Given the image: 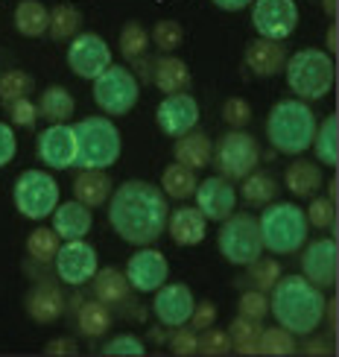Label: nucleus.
Here are the masks:
<instances>
[{
  "label": "nucleus",
  "instance_id": "5fc2aeb1",
  "mask_svg": "<svg viewBox=\"0 0 339 357\" xmlns=\"http://www.w3.org/2000/svg\"><path fill=\"white\" fill-rule=\"evenodd\" d=\"M47 354H77V343H70V340H53V343H47V349H44Z\"/></svg>",
  "mask_w": 339,
  "mask_h": 357
},
{
  "label": "nucleus",
  "instance_id": "2eb2a0df",
  "mask_svg": "<svg viewBox=\"0 0 339 357\" xmlns=\"http://www.w3.org/2000/svg\"><path fill=\"white\" fill-rule=\"evenodd\" d=\"M123 275L135 293H155L167 281L170 266H167L164 252H158L152 246H138L135 255L126 261Z\"/></svg>",
  "mask_w": 339,
  "mask_h": 357
},
{
  "label": "nucleus",
  "instance_id": "cd10ccee",
  "mask_svg": "<svg viewBox=\"0 0 339 357\" xmlns=\"http://www.w3.org/2000/svg\"><path fill=\"white\" fill-rule=\"evenodd\" d=\"M111 197V178L106 170H79L73 178V199H79L88 208L106 205Z\"/></svg>",
  "mask_w": 339,
  "mask_h": 357
},
{
  "label": "nucleus",
  "instance_id": "4468645a",
  "mask_svg": "<svg viewBox=\"0 0 339 357\" xmlns=\"http://www.w3.org/2000/svg\"><path fill=\"white\" fill-rule=\"evenodd\" d=\"M155 123L167 138H182L184 132L199 126V102L194 94L175 91L164 94V100L155 109Z\"/></svg>",
  "mask_w": 339,
  "mask_h": 357
},
{
  "label": "nucleus",
  "instance_id": "412c9836",
  "mask_svg": "<svg viewBox=\"0 0 339 357\" xmlns=\"http://www.w3.org/2000/svg\"><path fill=\"white\" fill-rule=\"evenodd\" d=\"M287 50H284V41H272V38H255L246 44V53H243V62L246 68L255 73V77H275V73L284 70L287 62Z\"/></svg>",
  "mask_w": 339,
  "mask_h": 357
},
{
  "label": "nucleus",
  "instance_id": "a211bd4d",
  "mask_svg": "<svg viewBox=\"0 0 339 357\" xmlns=\"http://www.w3.org/2000/svg\"><path fill=\"white\" fill-rule=\"evenodd\" d=\"M38 158L50 170L77 167V132L73 126L53 123L38 135Z\"/></svg>",
  "mask_w": 339,
  "mask_h": 357
},
{
  "label": "nucleus",
  "instance_id": "1a4fd4ad",
  "mask_svg": "<svg viewBox=\"0 0 339 357\" xmlns=\"http://www.w3.org/2000/svg\"><path fill=\"white\" fill-rule=\"evenodd\" d=\"M94 82V102L100 106V112L106 117H120L129 114L132 109L138 106L141 97V85L138 77L123 65H109L100 77L91 79Z\"/></svg>",
  "mask_w": 339,
  "mask_h": 357
},
{
  "label": "nucleus",
  "instance_id": "13d9d810",
  "mask_svg": "<svg viewBox=\"0 0 339 357\" xmlns=\"http://www.w3.org/2000/svg\"><path fill=\"white\" fill-rule=\"evenodd\" d=\"M322 9H325L328 18H333L336 15V0H322Z\"/></svg>",
  "mask_w": 339,
  "mask_h": 357
},
{
  "label": "nucleus",
  "instance_id": "ea45409f",
  "mask_svg": "<svg viewBox=\"0 0 339 357\" xmlns=\"http://www.w3.org/2000/svg\"><path fill=\"white\" fill-rule=\"evenodd\" d=\"M33 77L26 70H6L0 73V102H12L33 94Z\"/></svg>",
  "mask_w": 339,
  "mask_h": 357
},
{
  "label": "nucleus",
  "instance_id": "de8ad7c7",
  "mask_svg": "<svg viewBox=\"0 0 339 357\" xmlns=\"http://www.w3.org/2000/svg\"><path fill=\"white\" fill-rule=\"evenodd\" d=\"M102 354H109V357H143L146 346L141 343L135 334H117V337H111L106 343Z\"/></svg>",
  "mask_w": 339,
  "mask_h": 357
},
{
  "label": "nucleus",
  "instance_id": "dca6fc26",
  "mask_svg": "<svg viewBox=\"0 0 339 357\" xmlns=\"http://www.w3.org/2000/svg\"><path fill=\"white\" fill-rule=\"evenodd\" d=\"M194 293H190L187 284L182 281H173V284H161L152 293V314L158 319L161 328H179V325H187L190 314H194Z\"/></svg>",
  "mask_w": 339,
  "mask_h": 357
},
{
  "label": "nucleus",
  "instance_id": "b1692460",
  "mask_svg": "<svg viewBox=\"0 0 339 357\" xmlns=\"http://www.w3.org/2000/svg\"><path fill=\"white\" fill-rule=\"evenodd\" d=\"M175 146H173V158L179 165L190 167V170H202L211 165V153H214V141L205 135L199 129H190L184 132L182 138H173Z\"/></svg>",
  "mask_w": 339,
  "mask_h": 357
},
{
  "label": "nucleus",
  "instance_id": "c9c22d12",
  "mask_svg": "<svg viewBox=\"0 0 339 357\" xmlns=\"http://www.w3.org/2000/svg\"><path fill=\"white\" fill-rule=\"evenodd\" d=\"M260 328L263 325L255 319H246V317H234V322L228 325V343L231 351H237L243 357H252L258 354V340H260Z\"/></svg>",
  "mask_w": 339,
  "mask_h": 357
},
{
  "label": "nucleus",
  "instance_id": "58836bf2",
  "mask_svg": "<svg viewBox=\"0 0 339 357\" xmlns=\"http://www.w3.org/2000/svg\"><path fill=\"white\" fill-rule=\"evenodd\" d=\"M117 47H120V56H126L129 62H138V59L146 56L150 50V29L138 21H129L120 29V38H117Z\"/></svg>",
  "mask_w": 339,
  "mask_h": 357
},
{
  "label": "nucleus",
  "instance_id": "f03ea898",
  "mask_svg": "<svg viewBox=\"0 0 339 357\" xmlns=\"http://www.w3.org/2000/svg\"><path fill=\"white\" fill-rule=\"evenodd\" d=\"M325 290L310 284L304 275H281L269 290V314L281 328L292 331L296 337L319 331L322 319H325Z\"/></svg>",
  "mask_w": 339,
  "mask_h": 357
},
{
  "label": "nucleus",
  "instance_id": "0eeeda50",
  "mask_svg": "<svg viewBox=\"0 0 339 357\" xmlns=\"http://www.w3.org/2000/svg\"><path fill=\"white\" fill-rule=\"evenodd\" d=\"M216 246L231 266H249L263 255V243H260V229H258V217L252 214H228L226 220H219V231H216Z\"/></svg>",
  "mask_w": 339,
  "mask_h": 357
},
{
  "label": "nucleus",
  "instance_id": "473e14b6",
  "mask_svg": "<svg viewBox=\"0 0 339 357\" xmlns=\"http://www.w3.org/2000/svg\"><path fill=\"white\" fill-rule=\"evenodd\" d=\"M199 185L196 178V170H190L184 165H179V161H173L170 167H164V173H161V190H164L167 199H190L194 197V190Z\"/></svg>",
  "mask_w": 339,
  "mask_h": 357
},
{
  "label": "nucleus",
  "instance_id": "7ed1b4c3",
  "mask_svg": "<svg viewBox=\"0 0 339 357\" xmlns=\"http://www.w3.org/2000/svg\"><path fill=\"white\" fill-rule=\"evenodd\" d=\"M316 135V114L310 102L299 97L278 100L267 114V138L275 153L281 155H304Z\"/></svg>",
  "mask_w": 339,
  "mask_h": 357
},
{
  "label": "nucleus",
  "instance_id": "9d476101",
  "mask_svg": "<svg viewBox=\"0 0 339 357\" xmlns=\"http://www.w3.org/2000/svg\"><path fill=\"white\" fill-rule=\"evenodd\" d=\"M15 211L26 220H47L58 205V182L53 173L24 170L12 185Z\"/></svg>",
  "mask_w": 339,
  "mask_h": 357
},
{
  "label": "nucleus",
  "instance_id": "f257e3e1",
  "mask_svg": "<svg viewBox=\"0 0 339 357\" xmlns=\"http://www.w3.org/2000/svg\"><path fill=\"white\" fill-rule=\"evenodd\" d=\"M170 199L164 190L143 178H129V182L111 188L109 197V222L117 237L132 246L155 243L167 226Z\"/></svg>",
  "mask_w": 339,
  "mask_h": 357
},
{
  "label": "nucleus",
  "instance_id": "f3484780",
  "mask_svg": "<svg viewBox=\"0 0 339 357\" xmlns=\"http://www.w3.org/2000/svg\"><path fill=\"white\" fill-rule=\"evenodd\" d=\"M301 275L316 284L319 290H331L336 284V241L333 237H319L313 243L301 246Z\"/></svg>",
  "mask_w": 339,
  "mask_h": 357
},
{
  "label": "nucleus",
  "instance_id": "864d4df0",
  "mask_svg": "<svg viewBox=\"0 0 339 357\" xmlns=\"http://www.w3.org/2000/svg\"><path fill=\"white\" fill-rule=\"evenodd\" d=\"M304 337H307V340H304V346H301V351H304V354H328V351H331L328 337H319L316 331L304 334Z\"/></svg>",
  "mask_w": 339,
  "mask_h": 357
},
{
  "label": "nucleus",
  "instance_id": "4c0bfd02",
  "mask_svg": "<svg viewBox=\"0 0 339 357\" xmlns=\"http://www.w3.org/2000/svg\"><path fill=\"white\" fill-rule=\"evenodd\" d=\"M62 237L53 231V226H36L26 237V255L29 261H38V264H50Z\"/></svg>",
  "mask_w": 339,
  "mask_h": 357
},
{
  "label": "nucleus",
  "instance_id": "a878e982",
  "mask_svg": "<svg viewBox=\"0 0 339 357\" xmlns=\"http://www.w3.org/2000/svg\"><path fill=\"white\" fill-rule=\"evenodd\" d=\"M322 170L316 161H307V158H299V161H292V165L284 170V188L292 193V197H299V199H310L319 193L322 188Z\"/></svg>",
  "mask_w": 339,
  "mask_h": 357
},
{
  "label": "nucleus",
  "instance_id": "f704fd0d",
  "mask_svg": "<svg viewBox=\"0 0 339 357\" xmlns=\"http://www.w3.org/2000/svg\"><path fill=\"white\" fill-rule=\"evenodd\" d=\"M82 29V12L73 3H58L56 9H50V21H47V36L58 44V41H70Z\"/></svg>",
  "mask_w": 339,
  "mask_h": 357
},
{
  "label": "nucleus",
  "instance_id": "c85d7f7f",
  "mask_svg": "<svg viewBox=\"0 0 339 357\" xmlns=\"http://www.w3.org/2000/svg\"><path fill=\"white\" fill-rule=\"evenodd\" d=\"M36 106H38V117H44V121H50V123H68L73 117V112H77L73 94L62 85L44 88Z\"/></svg>",
  "mask_w": 339,
  "mask_h": 357
},
{
  "label": "nucleus",
  "instance_id": "c03bdc74",
  "mask_svg": "<svg viewBox=\"0 0 339 357\" xmlns=\"http://www.w3.org/2000/svg\"><path fill=\"white\" fill-rule=\"evenodd\" d=\"M307 222L316 229H333V222H336V199L331 197H310V205H307V211H304Z\"/></svg>",
  "mask_w": 339,
  "mask_h": 357
},
{
  "label": "nucleus",
  "instance_id": "6e6d98bb",
  "mask_svg": "<svg viewBox=\"0 0 339 357\" xmlns=\"http://www.w3.org/2000/svg\"><path fill=\"white\" fill-rule=\"evenodd\" d=\"M211 3L223 12H243L246 6H252V0H211Z\"/></svg>",
  "mask_w": 339,
  "mask_h": 357
},
{
  "label": "nucleus",
  "instance_id": "20e7f679",
  "mask_svg": "<svg viewBox=\"0 0 339 357\" xmlns=\"http://www.w3.org/2000/svg\"><path fill=\"white\" fill-rule=\"evenodd\" d=\"M258 229L263 249H269L272 255H292V252H299L307 243L310 222H307L299 205L272 199L269 205H263V214L258 217Z\"/></svg>",
  "mask_w": 339,
  "mask_h": 357
},
{
  "label": "nucleus",
  "instance_id": "37998d69",
  "mask_svg": "<svg viewBox=\"0 0 339 357\" xmlns=\"http://www.w3.org/2000/svg\"><path fill=\"white\" fill-rule=\"evenodd\" d=\"M237 317H246V319H255V322H263L269 317V296L263 290H246L240 299H237Z\"/></svg>",
  "mask_w": 339,
  "mask_h": 357
},
{
  "label": "nucleus",
  "instance_id": "5701e85b",
  "mask_svg": "<svg viewBox=\"0 0 339 357\" xmlns=\"http://www.w3.org/2000/svg\"><path fill=\"white\" fill-rule=\"evenodd\" d=\"M50 217H53V231L62 237V241H77V237H85L94 226L91 208L82 205L79 199L58 202Z\"/></svg>",
  "mask_w": 339,
  "mask_h": 357
},
{
  "label": "nucleus",
  "instance_id": "393cba45",
  "mask_svg": "<svg viewBox=\"0 0 339 357\" xmlns=\"http://www.w3.org/2000/svg\"><path fill=\"white\" fill-rule=\"evenodd\" d=\"M152 82L158 91L164 94H175V91H187L190 85V68L184 59L179 56H158L152 62Z\"/></svg>",
  "mask_w": 339,
  "mask_h": 357
},
{
  "label": "nucleus",
  "instance_id": "2f4dec72",
  "mask_svg": "<svg viewBox=\"0 0 339 357\" xmlns=\"http://www.w3.org/2000/svg\"><path fill=\"white\" fill-rule=\"evenodd\" d=\"M109 328H111V307L109 305L91 299V302H82L77 307V331L82 337L97 340V337L106 334Z\"/></svg>",
  "mask_w": 339,
  "mask_h": 357
},
{
  "label": "nucleus",
  "instance_id": "3c124183",
  "mask_svg": "<svg viewBox=\"0 0 339 357\" xmlns=\"http://www.w3.org/2000/svg\"><path fill=\"white\" fill-rule=\"evenodd\" d=\"M216 322V305L214 302H196L194 305V314H190V319H187V325L190 328H196V331H202V328H208V325H214Z\"/></svg>",
  "mask_w": 339,
  "mask_h": 357
},
{
  "label": "nucleus",
  "instance_id": "4d7b16f0",
  "mask_svg": "<svg viewBox=\"0 0 339 357\" xmlns=\"http://www.w3.org/2000/svg\"><path fill=\"white\" fill-rule=\"evenodd\" d=\"M336 33H339L336 26H328V36H325V47H328L325 53H328V56H333V53H336V44H339V41H336Z\"/></svg>",
  "mask_w": 339,
  "mask_h": 357
},
{
  "label": "nucleus",
  "instance_id": "f8f14e48",
  "mask_svg": "<svg viewBox=\"0 0 339 357\" xmlns=\"http://www.w3.org/2000/svg\"><path fill=\"white\" fill-rule=\"evenodd\" d=\"M252 26L260 38H290L299 26L296 0H252Z\"/></svg>",
  "mask_w": 339,
  "mask_h": 357
},
{
  "label": "nucleus",
  "instance_id": "603ef678",
  "mask_svg": "<svg viewBox=\"0 0 339 357\" xmlns=\"http://www.w3.org/2000/svg\"><path fill=\"white\" fill-rule=\"evenodd\" d=\"M15 153H18V138H15L9 123H0V167H6Z\"/></svg>",
  "mask_w": 339,
  "mask_h": 357
},
{
  "label": "nucleus",
  "instance_id": "72a5a7b5",
  "mask_svg": "<svg viewBox=\"0 0 339 357\" xmlns=\"http://www.w3.org/2000/svg\"><path fill=\"white\" fill-rule=\"evenodd\" d=\"M310 150L316 153V161L322 167L339 165V135H336V114H328L322 123H316V135Z\"/></svg>",
  "mask_w": 339,
  "mask_h": 357
},
{
  "label": "nucleus",
  "instance_id": "aec40b11",
  "mask_svg": "<svg viewBox=\"0 0 339 357\" xmlns=\"http://www.w3.org/2000/svg\"><path fill=\"white\" fill-rule=\"evenodd\" d=\"M164 231L179 246H199L205 241V234H208V220H205V214L196 205H182L167 214Z\"/></svg>",
  "mask_w": 339,
  "mask_h": 357
},
{
  "label": "nucleus",
  "instance_id": "423d86ee",
  "mask_svg": "<svg viewBox=\"0 0 339 357\" xmlns=\"http://www.w3.org/2000/svg\"><path fill=\"white\" fill-rule=\"evenodd\" d=\"M287 85L292 97L304 102H316L331 94L333 88V59L319 47H304L299 53L287 56L284 62Z\"/></svg>",
  "mask_w": 339,
  "mask_h": 357
},
{
  "label": "nucleus",
  "instance_id": "8fccbe9b",
  "mask_svg": "<svg viewBox=\"0 0 339 357\" xmlns=\"http://www.w3.org/2000/svg\"><path fill=\"white\" fill-rule=\"evenodd\" d=\"M223 121H226L231 129L249 126V121H252V106H249V100H243V97H228V100L223 102Z\"/></svg>",
  "mask_w": 339,
  "mask_h": 357
},
{
  "label": "nucleus",
  "instance_id": "09e8293b",
  "mask_svg": "<svg viewBox=\"0 0 339 357\" xmlns=\"http://www.w3.org/2000/svg\"><path fill=\"white\" fill-rule=\"evenodd\" d=\"M6 114L12 117L15 126H24V129H33L36 121H38V106L29 97H21V100H12V102H3Z\"/></svg>",
  "mask_w": 339,
  "mask_h": 357
},
{
  "label": "nucleus",
  "instance_id": "49530a36",
  "mask_svg": "<svg viewBox=\"0 0 339 357\" xmlns=\"http://www.w3.org/2000/svg\"><path fill=\"white\" fill-rule=\"evenodd\" d=\"M228 351H231V343H228V334L223 328H214V325H208V328L199 331V349H196V354L226 357Z\"/></svg>",
  "mask_w": 339,
  "mask_h": 357
},
{
  "label": "nucleus",
  "instance_id": "ddd939ff",
  "mask_svg": "<svg viewBox=\"0 0 339 357\" xmlns=\"http://www.w3.org/2000/svg\"><path fill=\"white\" fill-rule=\"evenodd\" d=\"M111 65V47L97 33H79L68 41V68L79 79H94Z\"/></svg>",
  "mask_w": 339,
  "mask_h": 357
},
{
  "label": "nucleus",
  "instance_id": "7c9ffc66",
  "mask_svg": "<svg viewBox=\"0 0 339 357\" xmlns=\"http://www.w3.org/2000/svg\"><path fill=\"white\" fill-rule=\"evenodd\" d=\"M278 182L272 178V173H263V170H252L240 178V193L237 199H243L246 205H255V208H263L269 205L272 199H278Z\"/></svg>",
  "mask_w": 339,
  "mask_h": 357
},
{
  "label": "nucleus",
  "instance_id": "bb28decb",
  "mask_svg": "<svg viewBox=\"0 0 339 357\" xmlns=\"http://www.w3.org/2000/svg\"><path fill=\"white\" fill-rule=\"evenodd\" d=\"M91 293H94L97 302L114 307V305H120V302L129 299L132 287H129L123 270H114V266H102L100 270L97 266V273L91 275Z\"/></svg>",
  "mask_w": 339,
  "mask_h": 357
},
{
  "label": "nucleus",
  "instance_id": "4be33fe9",
  "mask_svg": "<svg viewBox=\"0 0 339 357\" xmlns=\"http://www.w3.org/2000/svg\"><path fill=\"white\" fill-rule=\"evenodd\" d=\"M24 307H26L29 319L50 325L56 319H62V314H65V293L58 290V284H53V281H38V284H33V290L26 293Z\"/></svg>",
  "mask_w": 339,
  "mask_h": 357
},
{
  "label": "nucleus",
  "instance_id": "6e6552de",
  "mask_svg": "<svg viewBox=\"0 0 339 357\" xmlns=\"http://www.w3.org/2000/svg\"><path fill=\"white\" fill-rule=\"evenodd\" d=\"M260 161V144L249 135L246 129H228L219 135L211 153V165L216 176L228 178V182H240L246 173H252Z\"/></svg>",
  "mask_w": 339,
  "mask_h": 357
},
{
  "label": "nucleus",
  "instance_id": "79ce46f5",
  "mask_svg": "<svg viewBox=\"0 0 339 357\" xmlns=\"http://www.w3.org/2000/svg\"><path fill=\"white\" fill-rule=\"evenodd\" d=\"M281 275H284L281 273V264L272 261V258H258V261L249 264V281H252L255 290H263V293L272 290V284Z\"/></svg>",
  "mask_w": 339,
  "mask_h": 357
},
{
  "label": "nucleus",
  "instance_id": "a18cd8bd",
  "mask_svg": "<svg viewBox=\"0 0 339 357\" xmlns=\"http://www.w3.org/2000/svg\"><path fill=\"white\" fill-rule=\"evenodd\" d=\"M167 349L175 357H190L199 349V331L190 328V325H179V328H170L167 334Z\"/></svg>",
  "mask_w": 339,
  "mask_h": 357
},
{
  "label": "nucleus",
  "instance_id": "e433bc0d",
  "mask_svg": "<svg viewBox=\"0 0 339 357\" xmlns=\"http://www.w3.org/2000/svg\"><path fill=\"white\" fill-rule=\"evenodd\" d=\"M299 351L296 334L281 328V325H272V328H260V340H258V354L263 357H290Z\"/></svg>",
  "mask_w": 339,
  "mask_h": 357
},
{
  "label": "nucleus",
  "instance_id": "6ab92c4d",
  "mask_svg": "<svg viewBox=\"0 0 339 357\" xmlns=\"http://www.w3.org/2000/svg\"><path fill=\"white\" fill-rule=\"evenodd\" d=\"M194 199H196V208L205 214V220H226L234 208H237V190L228 178L223 176H208L205 182L196 185L194 190Z\"/></svg>",
  "mask_w": 339,
  "mask_h": 357
},
{
  "label": "nucleus",
  "instance_id": "9b49d317",
  "mask_svg": "<svg viewBox=\"0 0 339 357\" xmlns=\"http://www.w3.org/2000/svg\"><path fill=\"white\" fill-rule=\"evenodd\" d=\"M53 273L56 278L68 287H82L91 281V275L97 273V249L91 243H85V237H77V241H62L53 255Z\"/></svg>",
  "mask_w": 339,
  "mask_h": 357
},
{
  "label": "nucleus",
  "instance_id": "c756f323",
  "mask_svg": "<svg viewBox=\"0 0 339 357\" xmlns=\"http://www.w3.org/2000/svg\"><path fill=\"white\" fill-rule=\"evenodd\" d=\"M15 29L24 36V38H41L47 36V21H50V9L41 3V0H21L15 6Z\"/></svg>",
  "mask_w": 339,
  "mask_h": 357
},
{
  "label": "nucleus",
  "instance_id": "39448f33",
  "mask_svg": "<svg viewBox=\"0 0 339 357\" xmlns=\"http://www.w3.org/2000/svg\"><path fill=\"white\" fill-rule=\"evenodd\" d=\"M77 132V167L79 170H109L120 158L123 141L120 132L106 114L82 117V123L73 126Z\"/></svg>",
  "mask_w": 339,
  "mask_h": 357
},
{
  "label": "nucleus",
  "instance_id": "a19ab883",
  "mask_svg": "<svg viewBox=\"0 0 339 357\" xmlns=\"http://www.w3.org/2000/svg\"><path fill=\"white\" fill-rule=\"evenodd\" d=\"M150 41L155 44L161 53H173V50L182 47L184 29H182L179 21H158V24L152 26V33H150Z\"/></svg>",
  "mask_w": 339,
  "mask_h": 357
}]
</instances>
